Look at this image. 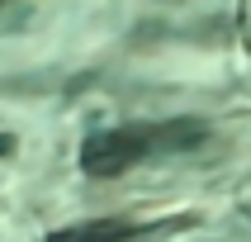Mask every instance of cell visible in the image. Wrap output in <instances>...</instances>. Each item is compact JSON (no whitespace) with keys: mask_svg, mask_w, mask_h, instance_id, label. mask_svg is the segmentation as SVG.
Listing matches in <instances>:
<instances>
[{"mask_svg":"<svg viewBox=\"0 0 251 242\" xmlns=\"http://www.w3.org/2000/svg\"><path fill=\"white\" fill-rule=\"evenodd\" d=\"M0 5H5V0H0Z\"/></svg>","mask_w":251,"mask_h":242,"instance_id":"cell-1","label":"cell"}]
</instances>
